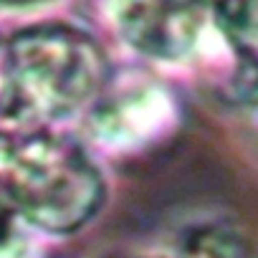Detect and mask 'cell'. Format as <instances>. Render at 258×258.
Here are the masks:
<instances>
[{"instance_id":"obj_5","label":"cell","mask_w":258,"mask_h":258,"mask_svg":"<svg viewBox=\"0 0 258 258\" xmlns=\"http://www.w3.org/2000/svg\"><path fill=\"white\" fill-rule=\"evenodd\" d=\"M16 205L3 185V180H0V245H3L8 238H11V230H13V218H16Z\"/></svg>"},{"instance_id":"obj_6","label":"cell","mask_w":258,"mask_h":258,"mask_svg":"<svg viewBox=\"0 0 258 258\" xmlns=\"http://www.w3.org/2000/svg\"><path fill=\"white\" fill-rule=\"evenodd\" d=\"M3 6H33V3H43V0H0Z\"/></svg>"},{"instance_id":"obj_2","label":"cell","mask_w":258,"mask_h":258,"mask_svg":"<svg viewBox=\"0 0 258 258\" xmlns=\"http://www.w3.org/2000/svg\"><path fill=\"white\" fill-rule=\"evenodd\" d=\"M0 180L16 210L48 233L81 228L101 205L104 182L86 152L56 135L0 137Z\"/></svg>"},{"instance_id":"obj_4","label":"cell","mask_w":258,"mask_h":258,"mask_svg":"<svg viewBox=\"0 0 258 258\" xmlns=\"http://www.w3.org/2000/svg\"><path fill=\"white\" fill-rule=\"evenodd\" d=\"M180 245L185 258H250L245 238L238 233V228L223 220L187 228Z\"/></svg>"},{"instance_id":"obj_1","label":"cell","mask_w":258,"mask_h":258,"mask_svg":"<svg viewBox=\"0 0 258 258\" xmlns=\"http://www.w3.org/2000/svg\"><path fill=\"white\" fill-rule=\"evenodd\" d=\"M104 51L81 31L41 26L8 43L3 114L33 126L56 121L91 101L106 81Z\"/></svg>"},{"instance_id":"obj_3","label":"cell","mask_w":258,"mask_h":258,"mask_svg":"<svg viewBox=\"0 0 258 258\" xmlns=\"http://www.w3.org/2000/svg\"><path fill=\"white\" fill-rule=\"evenodd\" d=\"M111 13L129 46L162 61L185 58L205 28L203 0H114Z\"/></svg>"}]
</instances>
